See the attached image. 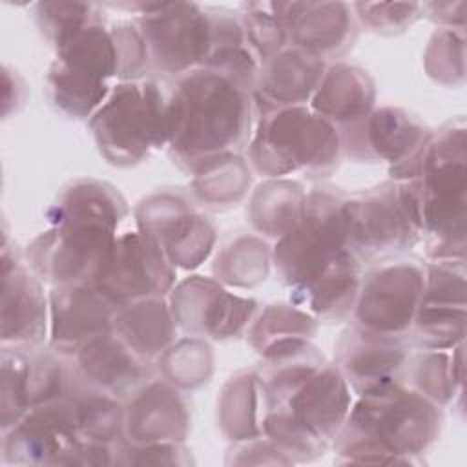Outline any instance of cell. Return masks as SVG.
Wrapping results in <instances>:
<instances>
[{
	"label": "cell",
	"instance_id": "obj_1",
	"mask_svg": "<svg viewBox=\"0 0 467 467\" xmlns=\"http://www.w3.org/2000/svg\"><path fill=\"white\" fill-rule=\"evenodd\" d=\"M257 379L263 398V438L290 463L323 454L350 410V387L336 363H328L306 343L265 359Z\"/></svg>",
	"mask_w": 467,
	"mask_h": 467
},
{
	"label": "cell",
	"instance_id": "obj_2",
	"mask_svg": "<svg viewBox=\"0 0 467 467\" xmlns=\"http://www.w3.org/2000/svg\"><path fill=\"white\" fill-rule=\"evenodd\" d=\"M337 188H312L297 223L277 239L272 261L290 299L323 321L352 314L361 261L347 244Z\"/></svg>",
	"mask_w": 467,
	"mask_h": 467
},
{
	"label": "cell",
	"instance_id": "obj_3",
	"mask_svg": "<svg viewBox=\"0 0 467 467\" xmlns=\"http://www.w3.org/2000/svg\"><path fill=\"white\" fill-rule=\"evenodd\" d=\"M254 84L215 67L175 78L168 97V146L173 161L193 171L237 155L250 140Z\"/></svg>",
	"mask_w": 467,
	"mask_h": 467
},
{
	"label": "cell",
	"instance_id": "obj_4",
	"mask_svg": "<svg viewBox=\"0 0 467 467\" xmlns=\"http://www.w3.org/2000/svg\"><path fill=\"white\" fill-rule=\"evenodd\" d=\"M441 423V407L405 385L359 396L334 440L337 462L420 463Z\"/></svg>",
	"mask_w": 467,
	"mask_h": 467
},
{
	"label": "cell",
	"instance_id": "obj_5",
	"mask_svg": "<svg viewBox=\"0 0 467 467\" xmlns=\"http://www.w3.org/2000/svg\"><path fill=\"white\" fill-rule=\"evenodd\" d=\"M337 128L305 106L266 109L259 113L248 157L254 170L266 177H283L296 171L325 175L341 157Z\"/></svg>",
	"mask_w": 467,
	"mask_h": 467
},
{
	"label": "cell",
	"instance_id": "obj_6",
	"mask_svg": "<svg viewBox=\"0 0 467 467\" xmlns=\"http://www.w3.org/2000/svg\"><path fill=\"white\" fill-rule=\"evenodd\" d=\"M170 91L157 80H128L113 86L91 115L89 130L108 162L133 166L168 144Z\"/></svg>",
	"mask_w": 467,
	"mask_h": 467
},
{
	"label": "cell",
	"instance_id": "obj_7",
	"mask_svg": "<svg viewBox=\"0 0 467 467\" xmlns=\"http://www.w3.org/2000/svg\"><path fill=\"white\" fill-rule=\"evenodd\" d=\"M46 77L51 104L71 119L91 117L111 93L109 80L119 77L113 35L102 22L77 31L58 46Z\"/></svg>",
	"mask_w": 467,
	"mask_h": 467
},
{
	"label": "cell",
	"instance_id": "obj_8",
	"mask_svg": "<svg viewBox=\"0 0 467 467\" xmlns=\"http://www.w3.org/2000/svg\"><path fill=\"white\" fill-rule=\"evenodd\" d=\"M139 5L142 13L135 24L146 46L150 73L177 78L206 64L215 46L212 11L186 2Z\"/></svg>",
	"mask_w": 467,
	"mask_h": 467
},
{
	"label": "cell",
	"instance_id": "obj_9",
	"mask_svg": "<svg viewBox=\"0 0 467 467\" xmlns=\"http://www.w3.org/2000/svg\"><path fill=\"white\" fill-rule=\"evenodd\" d=\"M341 217L347 244L361 263L401 254L421 237L412 206L400 182H383L345 197Z\"/></svg>",
	"mask_w": 467,
	"mask_h": 467
},
{
	"label": "cell",
	"instance_id": "obj_10",
	"mask_svg": "<svg viewBox=\"0 0 467 467\" xmlns=\"http://www.w3.org/2000/svg\"><path fill=\"white\" fill-rule=\"evenodd\" d=\"M425 285V266L414 261H387L368 270L352 306L359 330L407 339Z\"/></svg>",
	"mask_w": 467,
	"mask_h": 467
},
{
	"label": "cell",
	"instance_id": "obj_11",
	"mask_svg": "<svg viewBox=\"0 0 467 467\" xmlns=\"http://www.w3.org/2000/svg\"><path fill=\"white\" fill-rule=\"evenodd\" d=\"M175 266L140 230L117 237L93 285L119 308L146 297H164L175 283Z\"/></svg>",
	"mask_w": 467,
	"mask_h": 467
},
{
	"label": "cell",
	"instance_id": "obj_12",
	"mask_svg": "<svg viewBox=\"0 0 467 467\" xmlns=\"http://www.w3.org/2000/svg\"><path fill=\"white\" fill-rule=\"evenodd\" d=\"M4 462L80 465L84 438L69 398L33 407L15 427L2 432Z\"/></svg>",
	"mask_w": 467,
	"mask_h": 467
},
{
	"label": "cell",
	"instance_id": "obj_13",
	"mask_svg": "<svg viewBox=\"0 0 467 467\" xmlns=\"http://www.w3.org/2000/svg\"><path fill=\"white\" fill-rule=\"evenodd\" d=\"M137 223L175 268L199 266L215 243L210 221L179 192H162L142 201L137 208Z\"/></svg>",
	"mask_w": 467,
	"mask_h": 467
},
{
	"label": "cell",
	"instance_id": "obj_14",
	"mask_svg": "<svg viewBox=\"0 0 467 467\" xmlns=\"http://www.w3.org/2000/svg\"><path fill=\"white\" fill-rule=\"evenodd\" d=\"M170 308L175 325L192 336L228 339L248 328L257 303L224 290L213 279L192 275L171 292Z\"/></svg>",
	"mask_w": 467,
	"mask_h": 467
},
{
	"label": "cell",
	"instance_id": "obj_15",
	"mask_svg": "<svg viewBox=\"0 0 467 467\" xmlns=\"http://www.w3.org/2000/svg\"><path fill=\"white\" fill-rule=\"evenodd\" d=\"M409 347V339L350 327L336 345V367L358 396L378 394L403 385L410 365Z\"/></svg>",
	"mask_w": 467,
	"mask_h": 467
},
{
	"label": "cell",
	"instance_id": "obj_16",
	"mask_svg": "<svg viewBox=\"0 0 467 467\" xmlns=\"http://www.w3.org/2000/svg\"><path fill=\"white\" fill-rule=\"evenodd\" d=\"M119 306L93 283L53 286L49 294V347L73 358L91 339L113 332Z\"/></svg>",
	"mask_w": 467,
	"mask_h": 467
},
{
	"label": "cell",
	"instance_id": "obj_17",
	"mask_svg": "<svg viewBox=\"0 0 467 467\" xmlns=\"http://www.w3.org/2000/svg\"><path fill=\"white\" fill-rule=\"evenodd\" d=\"M42 285L16 250L2 252V347H40L46 339L47 308Z\"/></svg>",
	"mask_w": 467,
	"mask_h": 467
},
{
	"label": "cell",
	"instance_id": "obj_18",
	"mask_svg": "<svg viewBox=\"0 0 467 467\" xmlns=\"http://www.w3.org/2000/svg\"><path fill=\"white\" fill-rule=\"evenodd\" d=\"M339 135L343 150L352 157L383 159L398 166L425 144L431 131L400 108H381L343 128Z\"/></svg>",
	"mask_w": 467,
	"mask_h": 467
},
{
	"label": "cell",
	"instance_id": "obj_19",
	"mask_svg": "<svg viewBox=\"0 0 467 467\" xmlns=\"http://www.w3.org/2000/svg\"><path fill=\"white\" fill-rule=\"evenodd\" d=\"M73 376L104 394L122 400L150 381L148 359L133 352L115 332L86 343L75 356Z\"/></svg>",
	"mask_w": 467,
	"mask_h": 467
},
{
	"label": "cell",
	"instance_id": "obj_20",
	"mask_svg": "<svg viewBox=\"0 0 467 467\" xmlns=\"http://www.w3.org/2000/svg\"><path fill=\"white\" fill-rule=\"evenodd\" d=\"M188 429L186 398L166 379H150L124 407V436L131 445L181 443Z\"/></svg>",
	"mask_w": 467,
	"mask_h": 467
},
{
	"label": "cell",
	"instance_id": "obj_21",
	"mask_svg": "<svg viewBox=\"0 0 467 467\" xmlns=\"http://www.w3.org/2000/svg\"><path fill=\"white\" fill-rule=\"evenodd\" d=\"M275 13L290 46L321 60L337 57L354 42L356 29L347 4L277 2Z\"/></svg>",
	"mask_w": 467,
	"mask_h": 467
},
{
	"label": "cell",
	"instance_id": "obj_22",
	"mask_svg": "<svg viewBox=\"0 0 467 467\" xmlns=\"http://www.w3.org/2000/svg\"><path fill=\"white\" fill-rule=\"evenodd\" d=\"M327 73L325 60L296 49L285 47L261 62L255 84L254 102L261 111L305 106L319 88Z\"/></svg>",
	"mask_w": 467,
	"mask_h": 467
},
{
	"label": "cell",
	"instance_id": "obj_23",
	"mask_svg": "<svg viewBox=\"0 0 467 467\" xmlns=\"http://www.w3.org/2000/svg\"><path fill=\"white\" fill-rule=\"evenodd\" d=\"M374 80L367 71L337 64L327 73L312 97V109L334 126H352L363 120L374 106Z\"/></svg>",
	"mask_w": 467,
	"mask_h": 467
},
{
	"label": "cell",
	"instance_id": "obj_24",
	"mask_svg": "<svg viewBox=\"0 0 467 467\" xmlns=\"http://www.w3.org/2000/svg\"><path fill=\"white\" fill-rule=\"evenodd\" d=\"M175 319L162 297H146L119 308L113 332L140 358L164 352L175 337Z\"/></svg>",
	"mask_w": 467,
	"mask_h": 467
},
{
	"label": "cell",
	"instance_id": "obj_25",
	"mask_svg": "<svg viewBox=\"0 0 467 467\" xmlns=\"http://www.w3.org/2000/svg\"><path fill=\"white\" fill-rule=\"evenodd\" d=\"M316 319L290 305H268L248 330L250 345L265 358H275L308 343L316 334Z\"/></svg>",
	"mask_w": 467,
	"mask_h": 467
},
{
	"label": "cell",
	"instance_id": "obj_26",
	"mask_svg": "<svg viewBox=\"0 0 467 467\" xmlns=\"http://www.w3.org/2000/svg\"><path fill=\"white\" fill-rule=\"evenodd\" d=\"M219 421L232 441L246 443L263 438V398L257 370L239 372L224 385Z\"/></svg>",
	"mask_w": 467,
	"mask_h": 467
},
{
	"label": "cell",
	"instance_id": "obj_27",
	"mask_svg": "<svg viewBox=\"0 0 467 467\" xmlns=\"http://www.w3.org/2000/svg\"><path fill=\"white\" fill-rule=\"evenodd\" d=\"M305 195L306 192L296 181H268L261 184L250 206L254 226L261 234L279 239L297 223Z\"/></svg>",
	"mask_w": 467,
	"mask_h": 467
},
{
	"label": "cell",
	"instance_id": "obj_28",
	"mask_svg": "<svg viewBox=\"0 0 467 467\" xmlns=\"http://www.w3.org/2000/svg\"><path fill=\"white\" fill-rule=\"evenodd\" d=\"M463 347L452 350H425L414 358V367H409V374L414 381V390L423 394L438 407L454 400L456 390L462 389L463 376Z\"/></svg>",
	"mask_w": 467,
	"mask_h": 467
},
{
	"label": "cell",
	"instance_id": "obj_29",
	"mask_svg": "<svg viewBox=\"0 0 467 467\" xmlns=\"http://www.w3.org/2000/svg\"><path fill=\"white\" fill-rule=\"evenodd\" d=\"M465 305L420 301L409 343L425 350H447L463 341Z\"/></svg>",
	"mask_w": 467,
	"mask_h": 467
},
{
	"label": "cell",
	"instance_id": "obj_30",
	"mask_svg": "<svg viewBox=\"0 0 467 467\" xmlns=\"http://www.w3.org/2000/svg\"><path fill=\"white\" fill-rule=\"evenodd\" d=\"M193 190L197 197L213 208L235 202L250 182L248 166L239 159V155L210 161L193 170Z\"/></svg>",
	"mask_w": 467,
	"mask_h": 467
},
{
	"label": "cell",
	"instance_id": "obj_31",
	"mask_svg": "<svg viewBox=\"0 0 467 467\" xmlns=\"http://www.w3.org/2000/svg\"><path fill=\"white\" fill-rule=\"evenodd\" d=\"M268 261V246L257 237L243 235L230 243L221 255H217L215 274L228 285L252 286L265 279Z\"/></svg>",
	"mask_w": 467,
	"mask_h": 467
},
{
	"label": "cell",
	"instance_id": "obj_32",
	"mask_svg": "<svg viewBox=\"0 0 467 467\" xmlns=\"http://www.w3.org/2000/svg\"><path fill=\"white\" fill-rule=\"evenodd\" d=\"M243 31L255 58L265 62L286 46V31L274 4H244Z\"/></svg>",
	"mask_w": 467,
	"mask_h": 467
},
{
	"label": "cell",
	"instance_id": "obj_33",
	"mask_svg": "<svg viewBox=\"0 0 467 467\" xmlns=\"http://www.w3.org/2000/svg\"><path fill=\"white\" fill-rule=\"evenodd\" d=\"M36 20L44 36L58 46L77 31L84 29L89 24L104 22L97 5L93 4H77V2H62V4H38L36 5Z\"/></svg>",
	"mask_w": 467,
	"mask_h": 467
},
{
	"label": "cell",
	"instance_id": "obj_34",
	"mask_svg": "<svg viewBox=\"0 0 467 467\" xmlns=\"http://www.w3.org/2000/svg\"><path fill=\"white\" fill-rule=\"evenodd\" d=\"M190 354V337L182 339L177 347L170 348L162 358V368L166 374V381L179 387H197L202 381H208L212 372V352L201 343L193 341L192 356Z\"/></svg>",
	"mask_w": 467,
	"mask_h": 467
},
{
	"label": "cell",
	"instance_id": "obj_35",
	"mask_svg": "<svg viewBox=\"0 0 467 467\" xmlns=\"http://www.w3.org/2000/svg\"><path fill=\"white\" fill-rule=\"evenodd\" d=\"M427 71L438 82L454 84L463 78V33L445 27L434 33L425 55Z\"/></svg>",
	"mask_w": 467,
	"mask_h": 467
},
{
	"label": "cell",
	"instance_id": "obj_36",
	"mask_svg": "<svg viewBox=\"0 0 467 467\" xmlns=\"http://www.w3.org/2000/svg\"><path fill=\"white\" fill-rule=\"evenodd\" d=\"M365 26L378 33H400L410 26L421 11V4H356Z\"/></svg>",
	"mask_w": 467,
	"mask_h": 467
}]
</instances>
